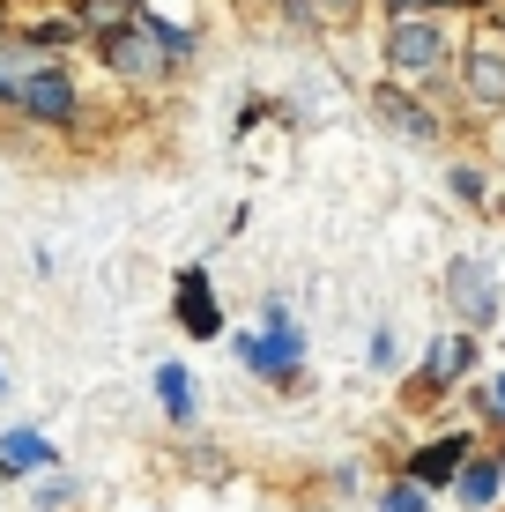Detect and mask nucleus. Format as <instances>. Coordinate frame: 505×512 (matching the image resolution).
<instances>
[{
  "label": "nucleus",
  "mask_w": 505,
  "mask_h": 512,
  "mask_svg": "<svg viewBox=\"0 0 505 512\" xmlns=\"http://www.w3.org/2000/svg\"><path fill=\"white\" fill-rule=\"evenodd\" d=\"M45 461H52V446H45L38 431H8V438H0V468H8V475H30V468H45Z\"/></svg>",
  "instance_id": "nucleus-5"
},
{
  "label": "nucleus",
  "mask_w": 505,
  "mask_h": 512,
  "mask_svg": "<svg viewBox=\"0 0 505 512\" xmlns=\"http://www.w3.org/2000/svg\"><path fill=\"white\" fill-rule=\"evenodd\" d=\"M156 394H164L171 416H194V379L179 372V364H164V379H156Z\"/></svg>",
  "instance_id": "nucleus-8"
},
{
  "label": "nucleus",
  "mask_w": 505,
  "mask_h": 512,
  "mask_svg": "<svg viewBox=\"0 0 505 512\" xmlns=\"http://www.w3.org/2000/svg\"><path fill=\"white\" fill-rule=\"evenodd\" d=\"M498 490H505V468H498V461H468V468H461V505L483 512Z\"/></svg>",
  "instance_id": "nucleus-7"
},
{
  "label": "nucleus",
  "mask_w": 505,
  "mask_h": 512,
  "mask_svg": "<svg viewBox=\"0 0 505 512\" xmlns=\"http://www.w3.org/2000/svg\"><path fill=\"white\" fill-rule=\"evenodd\" d=\"M186 320L208 327V297H201V275H186Z\"/></svg>",
  "instance_id": "nucleus-10"
},
{
  "label": "nucleus",
  "mask_w": 505,
  "mask_h": 512,
  "mask_svg": "<svg viewBox=\"0 0 505 512\" xmlns=\"http://www.w3.org/2000/svg\"><path fill=\"white\" fill-rule=\"evenodd\" d=\"M312 15H327V23H350L357 0H312Z\"/></svg>",
  "instance_id": "nucleus-11"
},
{
  "label": "nucleus",
  "mask_w": 505,
  "mask_h": 512,
  "mask_svg": "<svg viewBox=\"0 0 505 512\" xmlns=\"http://www.w3.org/2000/svg\"><path fill=\"white\" fill-rule=\"evenodd\" d=\"M387 60H394V75H431V67L446 60L439 23H424V15H402V23H394V38H387Z\"/></svg>",
  "instance_id": "nucleus-1"
},
{
  "label": "nucleus",
  "mask_w": 505,
  "mask_h": 512,
  "mask_svg": "<svg viewBox=\"0 0 505 512\" xmlns=\"http://www.w3.org/2000/svg\"><path fill=\"white\" fill-rule=\"evenodd\" d=\"M446 290H454V305H461V320H468V327H491L498 290H491V275H483L476 260H454V282H446Z\"/></svg>",
  "instance_id": "nucleus-2"
},
{
  "label": "nucleus",
  "mask_w": 505,
  "mask_h": 512,
  "mask_svg": "<svg viewBox=\"0 0 505 512\" xmlns=\"http://www.w3.org/2000/svg\"><path fill=\"white\" fill-rule=\"evenodd\" d=\"M461 461H468L461 438H439V446L416 453V483H446V475H461Z\"/></svg>",
  "instance_id": "nucleus-6"
},
{
  "label": "nucleus",
  "mask_w": 505,
  "mask_h": 512,
  "mask_svg": "<svg viewBox=\"0 0 505 512\" xmlns=\"http://www.w3.org/2000/svg\"><path fill=\"white\" fill-rule=\"evenodd\" d=\"M379 512H424V483H394L387 498H379Z\"/></svg>",
  "instance_id": "nucleus-9"
},
{
  "label": "nucleus",
  "mask_w": 505,
  "mask_h": 512,
  "mask_svg": "<svg viewBox=\"0 0 505 512\" xmlns=\"http://www.w3.org/2000/svg\"><path fill=\"white\" fill-rule=\"evenodd\" d=\"M246 357L260 364V372H290V364H298V327H268V334H260V342H246Z\"/></svg>",
  "instance_id": "nucleus-4"
},
{
  "label": "nucleus",
  "mask_w": 505,
  "mask_h": 512,
  "mask_svg": "<svg viewBox=\"0 0 505 512\" xmlns=\"http://www.w3.org/2000/svg\"><path fill=\"white\" fill-rule=\"evenodd\" d=\"M416 8H431V0H394V15H416Z\"/></svg>",
  "instance_id": "nucleus-12"
},
{
  "label": "nucleus",
  "mask_w": 505,
  "mask_h": 512,
  "mask_svg": "<svg viewBox=\"0 0 505 512\" xmlns=\"http://www.w3.org/2000/svg\"><path fill=\"white\" fill-rule=\"evenodd\" d=\"M468 90L483 104H505V38H476V52H468Z\"/></svg>",
  "instance_id": "nucleus-3"
},
{
  "label": "nucleus",
  "mask_w": 505,
  "mask_h": 512,
  "mask_svg": "<svg viewBox=\"0 0 505 512\" xmlns=\"http://www.w3.org/2000/svg\"><path fill=\"white\" fill-rule=\"evenodd\" d=\"M491 409H498V416H505V379H498V386H491Z\"/></svg>",
  "instance_id": "nucleus-13"
}]
</instances>
